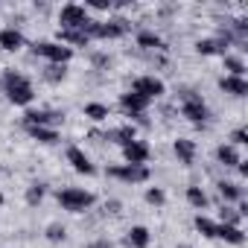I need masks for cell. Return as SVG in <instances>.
<instances>
[{
	"label": "cell",
	"instance_id": "cell-1",
	"mask_svg": "<svg viewBox=\"0 0 248 248\" xmlns=\"http://www.w3.org/2000/svg\"><path fill=\"white\" fill-rule=\"evenodd\" d=\"M3 91H6L9 102H15V105H30L32 96H35L30 79L24 73H15V70H6L3 73Z\"/></svg>",
	"mask_w": 248,
	"mask_h": 248
},
{
	"label": "cell",
	"instance_id": "cell-2",
	"mask_svg": "<svg viewBox=\"0 0 248 248\" xmlns=\"http://www.w3.org/2000/svg\"><path fill=\"white\" fill-rule=\"evenodd\" d=\"M129 32V21H88L85 24V35L88 38H123Z\"/></svg>",
	"mask_w": 248,
	"mask_h": 248
},
{
	"label": "cell",
	"instance_id": "cell-3",
	"mask_svg": "<svg viewBox=\"0 0 248 248\" xmlns=\"http://www.w3.org/2000/svg\"><path fill=\"white\" fill-rule=\"evenodd\" d=\"M93 202H96V199H93V193H88V190H79V187H64V190H59V204H62L64 210H70V213H85Z\"/></svg>",
	"mask_w": 248,
	"mask_h": 248
},
{
	"label": "cell",
	"instance_id": "cell-4",
	"mask_svg": "<svg viewBox=\"0 0 248 248\" xmlns=\"http://www.w3.org/2000/svg\"><path fill=\"white\" fill-rule=\"evenodd\" d=\"M35 56H44L50 64H67L73 59V47H64V44H56V41H38L32 47Z\"/></svg>",
	"mask_w": 248,
	"mask_h": 248
},
{
	"label": "cell",
	"instance_id": "cell-5",
	"mask_svg": "<svg viewBox=\"0 0 248 248\" xmlns=\"http://www.w3.org/2000/svg\"><path fill=\"white\" fill-rule=\"evenodd\" d=\"M91 18H88V12H85V6H79V3H67V6H62V12H59V30H85V24H88Z\"/></svg>",
	"mask_w": 248,
	"mask_h": 248
},
{
	"label": "cell",
	"instance_id": "cell-6",
	"mask_svg": "<svg viewBox=\"0 0 248 248\" xmlns=\"http://www.w3.org/2000/svg\"><path fill=\"white\" fill-rule=\"evenodd\" d=\"M181 114L190 120V123H204L207 120V105H204V99L199 96V93H193V91H184L181 93Z\"/></svg>",
	"mask_w": 248,
	"mask_h": 248
},
{
	"label": "cell",
	"instance_id": "cell-7",
	"mask_svg": "<svg viewBox=\"0 0 248 248\" xmlns=\"http://www.w3.org/2000/svg\"><path fill=\"white\" fill-rule=\"evenodd\" d=\"M132 93H138V96H143V99H155V96H161L164 93V82L161 79H155V76H140V79H135V85H132Z\"/></svg>",
	"mask_w": 248,
	"mask_h": 248
},
{
	"label": "cell",
	"instance_id": "cell-8",
	"mask_svg": "<svg viewBox=\"0 0 248 248\" xmlns=\"http://www.w3.org/2000/svg\"><path fill=\"white\" fill-rule=\"evenodd\" d=\"M108 175H111V178H120V181H129V184H140V181L149 178V170H146V167L126 164V167H111Z\"/></svg>",
	"mask_w": 248,
	"mask_h": 248
},
{
	"label": "cell",
	"instance_id": "cell-9",
	"mask_svg": "<svg viewBox=\"0 0 248 248\" xmlns=\"http://www.w3.org/2000/svg\"><path fill=\"white\" fill-rule=\"evenodd\" d=\"M123 158H126V164H135V167H143L146 158H149V146L143 140H132L123 146Z\"/></svg>",
	"mask_w": 248,
	"mask_h": 248
},
{
	"label": "cell",
	"instance_id": "cell-10",
	"mask_svg": "<svg viewBox=\"0 0 248 248\" xmlns=\"http://www.w3.org/2000/svg\"><path fill=\"white\" fill-rule=\"evenodd\" d=\"M67 164H70L76 172H82V175H93V172H96V167L91 164V158H88L79 146H70V149H67Z\"/></svg>",
	"mask_w": 248,
	"mask_h": 248
},
{
	"label": "cell",
	"instance_id": "cell-11",
	"mask_svg": "<svg viewBox=\"0 0 248 248\" xmlns=\"http://www.w3.org/2000/svg\"><path fill=\"white\" fill-rule=\"evenodd\" d=\"M120 105H123V111H126L129 117H143V111L149 108V99H143V96H138V93H123V99H120Z\"/></svg>",
	"mask_w": 248,
	"mask_h": 248
},
{
	"label": "cell",
	"instance_id": "cell-12",
	"mask_svg": "<svg viewBox=\"0 0 248 248\" xmlns=\"http://www.w3.org/2000/svg\"><path fill=\"white\" fill-rule=\"evenodd\" d=\"M64 120V114L59 111H27L24 114V126H50V123Z\"/></svg>",
	"mask_w": 248,
	"mask_h": 248
},
{
	"label": "cell",
	"instance_id": "cell-13",
	"mask_svg": "<svg viewBox=\"0 0 248 248\" xmlns=\"http://www.w3.org/2000/svg\"><path fill=\"white\" fill-rule=\"evenodd\" d=\"M216 236L219 239H225V242H231V245H242L245 242V233H242V228L239 225H216Z\"/></svg>",
	"mask_w": 248,
	"mask_h": 248
},
{
	"label": "cell",
	"instance_id": "cell-14",
	"mask_svg": "<svg viewBox=\"0 0 248 248\" xmlns=\"http://www.w3.org/2000/svg\"><path fill=\"white\" fill-rule=\"evenodd\" d=\"M219 88H222L225 93H231V96H245V93H248V82H245L242 76H225V79L219 82Z\"/></svg>",
	"mask_w": 248,
	"mask_h": 248
},
{
	"label": "cell",
	"instance_id": "cell-15",
	"mask_svg": "<svg viewBox=\"0 0 248 248\" xmlns=\"http://www.w3.org/2000/svg\"><path fill=\"white\" fill-rule=\"evenodd\" d=\"M0 47H3V50H9V53H15V50H21V47H24V35H21L15 27H9V30H0Z\"/></svg>",
	"mask_w": 248,
	"mask_h": 248
},
{
	"label": "cell",
	"instance_id": "cell-16",
	"mask_svg": "<svg viewBox=\"0 0 248 248\" xmlns=\"http://www.w3.org/2000/svg\"><path fill=\"white\" fill-rule=\"evenodd\" d=\"M228 47H231V44H225L222 38H216V41L204 38V41L196 44V50H199L202 56H228Z\"/></svg>",
	"mask_w": 248,
	"mask_h": 248
},
{
	"label": "cell",
	"instance_id": "cell-17",
	"mask_svg": "<svg viewBox=\"0 0 248 248\" xmlns=\"http://www.w3.org/2000/svg\"><path fill=\"white\" fill-rule=\"evenodd\" d=\"M105 140H114V143H120V146H126V143L138 140V129H135V126H120V129L108 132V135H105Z\"/></svg>",
	"mask_w": 248,
	"mask_h": 248
},
{
	"label": "cell",
	"instance_id": "cell-18",
	"mask_svg": "<svg viewBox=\"0 0 248 248\" xmlns=\"http://www.w3.org/2000/svg\"><path fill=\"white\" fill-rule=\"evenodd\" d=\"M30 132V138H35L38 143H56L59 140V132L50 129V126H24Z\"/></svg>",
	"mask_w": 248,
	"mask_h": 248
},
{
	"label": "cell",
	"instance_id": "cell-19",
	"mask_svg": "<svg viewBox=\"0 0 248 248\" xmlns=\"http://www.w3.org/2000/svg\"><path fill=\"white\" fill-rule=\"evenodd\" d=\"M175 155H178V161L184 164V167H190L193 161H196V143L193 140H175Z\"/></svg>",
	"mask_w": 248,
	"mask_h": 248
},
{
	"label": "cell",
	"instance_id": "cell-20",
	"mask_svg": "<svg viewBox=\"0 0 248 248\" xmlns=\"http://www.w3.org/2000/svg\"><path fill=\"white\" fill-rule=\"evenodd\" d=\"M126 245L129 248H146L149 245V231L143 225H135L129 233H126Z\"/></svg>",
	"mask_w": 248,
	"mask_h": 248
},
{
	"label": "cell",
	"instance_id": "cell-21",
	"mask_svg": "<svg viewBox=\"0 0 248 248\" xmlns=\"http://www.w3.org/2000/svg\"><path fill=\"white\" fill-rule=\"evenodd\" d=\"M79 44V47H85L91 38L85 35V30H59V44Z\"/></svg>",
	"mask_w": 248,
	"mask_h": 248
},
{
	"label": "cell",
	"instance_id": "cell-22",
	"mask_svg": "<svg viewBox=\"0 0 248 248\" xmlns=\"http://www.w3.org/2000/svg\"><path fill=\"white\" fill-rule=\"evenodd\" d=\"M216 161H219L222 167H236V164H239V155H236L233 146H225V143H222V146L216 149Z\"/></svg>",
	"mask_w": 248,
	"mask_h": 248
},
{
	"label": "cell",
	"instance_id": "cell-23",
	"mask_svg": "<svg viewBox=\"0 0 248 248\" xmlns=\"http://www.w3.org/2000/svg\"><path fill=\"white\" fill-rule=\"evenodd\" d=\"M219 193H222L225 202H239V199H242V187L233 184V181H222V184H219Z\"/></svg>",
	"mask_w": 248,
	"mask_h": 248
},
{
	"label": "cell",
	"instance_id": "cell-24",
	"mask_svg": "<svg viewBox=\"0 0 248 248\" xmlns=\"http://www.w3.org/2000/svg\"><path fill=\"white\" fill-rule=\"evenodd\" d=\"M187 202H190L193 207L204 210V207H207V193H204L202 187H187Z\"/></svg>",
	"mask_w": 248,
	"mask_h": 248
},
{
	"label": "cell",
	"instance_id": "cell-25",
	"mask_svg": "<svg viewBox=\"0 0 248 248\" xmlns=\"http://www.w3.org/2000/svg\"><path fill=\"white\" fill-rule=\"evenodd\" d=\"M196 231H199L202 236H207V239H213V236H216V222L199 213V216H196Z\"/></svg>",
	"mask_w": 248,
	"mask_h": 248
},
{
	"label": "cell",
	"instance_id": "cell-26",
	"mask_svg": "<svg viewBox=\"0 0 248 248\" xmlns=\"http://www.w3.org/2000/svg\"><path fill=\"white\" fill-rule=\"evenodd\" d=\"M108 114H111V111H108V105H102V102H88V105H85V117H91V120H96V123L105 120Z\"/></svg>",
	"mask_w": 248,
	"mask_h": 248
},
{
	"label": "cell",
	"instance_id": "cell-27",
	"mask_svg": "<svg viewBox=\"0 0 248 248\" xmlns=\"http://www.w3.org/2000/svg\"><path fill=\"white\" fill-rule=\"evenodd\" d=\"M138 44H140V47H149V50H164V41H161L155 32H140V35H138Z\"/></svg>",
	"mask_w": 248,
	"mask_h": 248
},
{
	"label": "cell",
	"instance_id": "cell-28",
	"mask_svg": "<svg viewBox=\"0 0 248 248\" xmlns=\"http://www.w3.org/2000/svg\"><path fill=\"white\" fill-rule=\"evenodd\" d=\"M44 193H47V187L44 184H30V190H27V204H41V199H44Z\"/></svg>",
	"mask_w": 248,
	"mask_h": 248
},
{
	"label": "cell",
	"instance_id": "cell-29",
	"mask_svg": "<svg viewBox=\"0 0 248 248\" xmlns=\"http://www.w3.org/2000/svg\"><path fill=\"white\" fill-rule=\"evenodd\" d=\"M222 59H225V70H231V76H242L245 73L242 59H236V56H222Z\"/></svg>",
	"mask_w": 248,
	"mask_h": 248
},
{
	"label": "cell",
	"instance_id": "cell-30",
	"mask_svg": "<svg viewBox=\"0 0 248 248\" xmlns=\"http://www.w3.org/2000/svg\"><path fill=\"white\" fill-rule=\"evenodd\" d=\"M47 239H50V242H64V239H67V231H64V225H59V222L47 225Z\"/></svg>",
	"mask_w": 248,
	"mask_h": 248
},
{
	"label": "cell",
	"instance_id": "cell-31",
	"mask_svg": "<svg viewBox=\"0 0 248 248\" xmlns=\"http://www.w3.org/2000/svg\"><path fill=\"white\" fill-rule=\"evenodd\" d=\"M146 202L155 204V207H161V204L167 202V193H164L161 187H149V190H146Z\"/></svg>",
	"mask_w": 248,
	"mask_h": 248
},
{
	"label": "cell",
	"instance_id": "cell-32",
	"mask_svg": "<svg viewBox=\"0 0 248 248\" xmlns=\"http://www.w3.org/2000/svg\"><path fill=\"white\" fill-rule=\"evenodd\" d=\"M44 79H47V82H62V79H64V64H50V67L44 70Z\"/></svg>",
	"mask_w": 248,
	"mask_h": 248
},
{
	"label": "cell",
	"instance_id": "cell-33",
	"mask_svg": "<svg viewBox=\"0 0 248 248\" xmlns=\"http://www.w3.org/2000/svg\"><path fill=\"white\" fill-rule=\"evenodd\" d=\"M236 222H239V210L222 207V225H236Z\"/></svg>",
	"mask_w": 248,
	"mask_h": 248
},
{
	"label": "cell",
	"instance_id": "cell-34",
	"mask_svg": "<svg viewBox=\"0 0 248 248\" xmlns=\"http://www.w3.org/2000/svg\"><path fill=\"white\" fill-rule=\"evenodd\" d=\"M231 140H233V146H245V143H248V132H245V129H236V132L231 135Z\"/></svg>",
	"mask_w": 248,
	"mask_h": 248
},
{
	"label": "cell",
	"instance_id": "cell-35",
	"mask_svg": "<svg viewBox=\"0 0 248 248\" xmlns=\"http://www.w3.org/2000/svg\"><path fill=\"white\" fill-rule=\"evenodd\" d=\"M85 248H114V242H111V239H93V242H88Z\"/></svg>",
	"mask_w": 248,
	"mask_h": 248
},
{
	"label": "cell",
	"instance_id": "cell-36",
	"mask_svg": "<svg viewBox=\"0 0 248 248\" xmlns=\"http://www.w3.org/2000/svg\"><path fill=\"white\" fill-rule=\"evenodd\" d=\"M0 204H3V193H0Z\"/></svg>",
	"mask_w": 248,
	"mask_h": 248
},
{
	"label": "cell",
	"instance_id": "cell-37",
	"mask_svg": "<svg viewBox=\"0 0 248 248\" xmlns=\"http://www.w3.org/2000/svg\"><path fill=\"white\" fill-rule=\"evenodd\" d=\"M178 248H190V245H178Z\"/></svg>",
	"mask_w": 248,
	"mask_h": 248
}]
</instances>
